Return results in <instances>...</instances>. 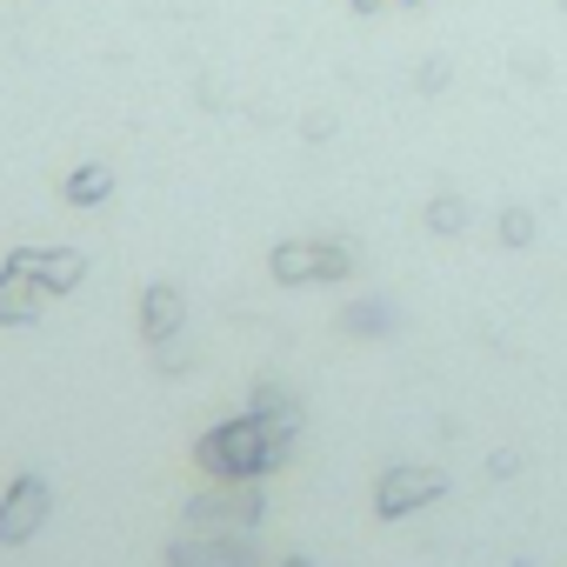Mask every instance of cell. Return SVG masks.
<instances>
[{
    "mask_svg": "<svg viewBox=\"0 0 567 567\" xmlns=\"http://www.w3.org/2000/svg\"><path fill=\"white\" fill-rule=\"evenodd\" d=\"M288 441H295V421H254L247 414V421H227L200 441V467L220 481H254L288 454Z\"/></svg>",
    "mask_w": 567,
    "mask_h": 567,
    "instance_id": "cell-1",
    "label": "cell"
},
{
    "mask_svg": "<svg viewBox=\"0 0 567 567\" xmlns=\"http://www.w3.org/2000/svg\"><path fill=\"white\" fill-rule=\"evenodd\" d=\"M8 267L28 274L41 295H68V288H81V254H68V247H34V254H14Z\"/></svg>",
    "mask_w": 567,
    "mask_h": 567,
    "instance_id": "cell-2",
    "label": "cell"
},
{
    "mask_svg": "<svg viewBox=\"0 0 567 567\" xmlns=\"http://www.w3.org/2000/svg\"><path fill=\"white\" fill-rule=\"evenodd\" d=\"M441 487H447V481H441L434 467H388L381 487H374V507H381V514H408V507L434 501Z\"/></svg>",
    "mask_w": 567,
    "mask_h": 567,
    "instance_id": "cell-3",
    "label": "cell"
},
{
    "mask_svg": "<svg viewBox=\"0 0 567 567\" xmlns=\"http://www.w3.org/2000/svg\"><path fill=\"white\" fill-rule=\"evenodd\" d=\"M41 520H48V487L28 474V481L8 487V501H0V540H28Z\"/></svg>",
    "mask_w": 567,
    "mask_h": 567,
    "instance_id": "cell-4",
    "label": "cell"
},
{
    "mask_svg": "<svg viewBox=\"0 0 567 567\" xmlns=\"http://www.w3.org/2000/svg\"><path fill=\"white\" fill-rule=\"evenodd\" d=\"M348 274V247H280L274 254V280H341Z\"/></svg>",
    "mask_w": 567,
    "mask_h": 567,
    "instance_id": "cell-5",
    "label": "cell"
},
{
    "mask_svg": "<svg viewBox=\"0 0 567 567\" xmlns=\"http://www.w3.org/2000/svg\"><path fill=\"white\" fill-rule=\"evenodd\" d=\"M181 321H187L181 295H174V288H147V301H141V334H147V341H167Z\"/></svg>",
    "mask_w": 567,
    "mask_h": 567,
    "instance_id": "cell-6",
    "label": "cell"
},
{
    "mask_svg": "<svg viewBox=\"0 0 567 567\" xmlns=\"http://www.w3.org/2000/svg\"><path fill=\"white\" fill-rule=\"evenodd\" d=\"M34 315H41V288H34L28 274L8 267V274H0V321L14 328V321H34Z\"/></svg>",
    "mask_w": 567,
    "mask_h": 567,
    "instance_id": "cell-7",
    "label": "cell"
},
{
    "mask_svg": "<svg viewBox=\"0 0 567 567\" xmlns=\"http://www.w3.org/2000/svg\"><path fill=\"white\" fill-rule=\"evenodd\" d=\"M247 554L234 540H194V547H174V567H240Z\"/></svg>",
    "mask_w": 567,
    "mask_h": 567,
    "instance_id": "cell-8",
    "label": "cell"
},
{
    "mask_svg": "<svg viewBox=\"0 0 567 567\" xmlns=\"http://www.w3.org/2000/svg\"><path fill=\"white\" fill-rule=\"evenodd\" d=\"M107 194H114V174H107V167H74V174H68V200H74V207H94V200H107Z\"/></svg>",
    "mask_w": 567,
    "mask_h": 567,
    "instance_id": "cell-9",
    "label": "cell"
},
{
    "mask_svg": "<svg viewBox=\"0 0 567 567\" xmlns=\"http://www.w3.org/2000/svg\"><path fill=\"white\" fill-rule=\"evenodd\" d=\"M501 240L527 247V240H534V214H520V207H514V214H501Z\"/></svg>",
    "mask_w": 567,
    "mask_h": 567,
    "instance_id": "cell-10",
    "label": "cell"
},
{
    "mask_svg": "<svg viewBox=\"0 0 567 567\" xmlns=\"http://www.w3.org/2000/svg\"><path fill=\"white\" fill-rule=\"evenodd\" d=\"M427 220H434L441 234H454V227L467 220V207H461V200H434V207H427Z\"/></svg>",
    "mask_w": 567,
    "mask_h": 567,
    "instance_id": "cell-11",
    "label": "cell"
},
{
    "mask_svg": "<svg viewBox=\"0 0 567 567\" xmlns=\"http://www.w3.org/2000/svg\"><path fill=\"white\" fill-rule=\"evenodd\" d=\"M374 8H381V0H354V14H374Z\"/></svg>",
    "mask_w": 567,
    "mask_h": 567,
    "instance_id": "cell-12",
    "label": "cell"
},
{
    "mask_svg": "<svg viewBox=\"0 0 567 567\" xmlns=\"http://www.w3.org/2000/svg\"><path fill=\"white\" fill-rule=\"evenodd\" d=\"M288 567H308V560H288Z\"/></svg>",
    "mask_w": 567,
    "mask_h": 567,
    "instance_id": "cell-13",
    "label": "cell"
},
{
    "mask_svg": "<svg viewBox=\"0 0 567 567\" xmlns=\"http://www.w3.org/2000/svg\"><path fill=\"white\" fill-rule=\"evenodd\" d=\"M408 8H414V0H408Z\"/></svg>",
    "mask_w": 567,
    "mask_h": 567,
    "instance_id": "cell-14",
    "label": "cell"
}]
</instances>
